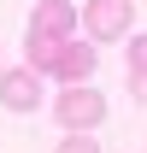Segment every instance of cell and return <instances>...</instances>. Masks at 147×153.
<instances>
[{
    "instance_id": "cell-4",
    "label": "cell",
    "mask_w": 147,
    "mask_h": 153,
    "mask_svg": "<svg viewBox=\"0 0 147 153\" xmlns=\"http://www.w3.org/2000/svg\"><path fill=\"white\" fill-rule=\"evenodd\" d=\"M94 65H100V53H94V47L65 41V47L53 53V65H47V76H53V82H65V88H76V82H94Z\"/></svg>"
},
{
    "instance_id": "cell-5",
    "label": "cell",
    "mask_w": 147,
    "mask_h": 153,
    "mask_svg": "<svg viewBox=\"0 0 147 153\" xmlns=\"http://www.w3.org/2000/svg\"><path fill=\"white\" fill-rule=\"evenodd\" d=\"M0 106L6 112H36L41 106V71H0Z\"/></svg>"
},
{
    "instance_id": "cell-6",
    "label": "cell",
    "mask_w": 147,
    "mask_h": 153,
    "mask_svg": "<svg viewBox=\"0 0 147 153\" xmlns=\"http://www.w3.org/2000/svg\"><path fill=\"white\" fill-rule=\"evenodd\" d=\"M53 153H100V141H94V135H82V130H65V141H59Z\"/></svg>"
},
{
    "instance_id": "cell-7",
    "label": "cell",
    "mask_w": 147,
    "mask_h": 153,
    "mask_svg": "<svg viewBox=\"0 0 147 153\" xmlns=\"http://www.w3.org/2000/svg\"><path fill=\"white\" fill-rule=\"evenodd\" d=\"M129 71H147V36H135V47H129Z\"/></svg>"
},
{
    "instance_id": "cell-1",
    "label": "cell",
    "mask_w": 147,
    "mask_h": 153,
    "mask_svg": "<svg viewBox=\"0 0 147 153\" xmlns=\"http://www.w3.org/2000/svg\"><path fill=\"white\" fill-rule=\"evenodd\" d=\"M53 118H59V130L94 135L100 124H106V94H100L94 82H76V88H65V94L53 100Z\"/></svg>"
},
{
    "instance_id": "cell-3",
    "label": "cell",
    "mask_w": 147,
    "mask_h": 153,
    "mask_svg": "<svg viewBox=\"0 0 147 153\" xmlns=\"http://www.w3.org/2000/svg\"><path fill=\"white\" fill-rule=\"evenodd\" d=\"M129 24H135V0H88L82 6V30L94 41H118Z\"/></svg>"
},
{
    "instance_id": "cell-8",
    "label": "cell",
    "mask_w": 147,
    "mask_h": 153,
    "mask_svg": "<svg viewBox=\"0 0 147 153\" xmlns=\"http://www.w3.org/2000/svg\"><path fill=\"white\" fill-rule=\"evenodd\" d=\"M129 88H135V100L147 106V71H129Z\"/></svg>"
},
{
    "instance_id": "cell-2",
    "label": "cell",
    "mask_w": 147,
    "mask_h": 153,
    "mask_svg": "<svg viewBox=\"0 0 147 153\" xmlns=\"http://www.w3.org/2000/svg\"><path fill=\"white\" fill-rule=\"evenodd\" d=\"M82 24V12H76L71 0H41L36 12H30V30H24V41H71V30Z\"/></svg>"
}]
</instances>
